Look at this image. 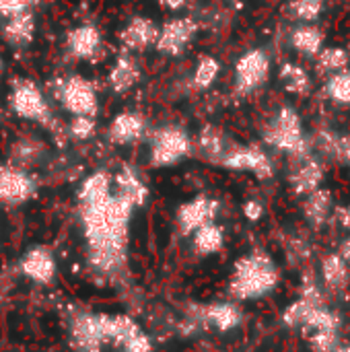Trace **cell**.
Wrapping results in <instances>:
<instances>
[{
  "label": "cell",
  "instance_id": "obj_17",
  "mask_svg": "<svg viewBox=\"0 0 350 352\" xmlns=\"http://www.w3.org/2000/svg\"><path fill=\"white\" fill-rule=\"evenodd\" d=\"M293 169L289 175V184L297 196H307L309 192L322 188L326 179V167L324 163L314 157L311 153H305L301 157H293Z\"/></svg>",
  "mask_w": 350,
  "mask_h": 352
},
{
  "label": "cell",
  "instance_id": "obj_1",
  "mask_svg": "<svg viewBox=\"0 0 350 352\" xmlns=\"http://www.w3.org/2000/svg\"><path fill=\"white\" fill-rule=\"evenodd\" d=\"M149 200V186L132 165L116 173L97 169L76 190V214L85 258L101 280H120L128 270L132 219Z\"/></svg>",
  "mask_w": 350,
  "mask_h": 352
},
{
  "label": "cell",
  "instance_id": "obj_19",
  "mask_svg": "<svg viewBox=\"0 0 350 352\" xmlns=\"http://www.w3.org/2000/svg\"><path fill=\"white\" fill-rule=\"evenodd\" d=\"M140 80V64L134 58V54L124 52L113 60L109 72H107V85L116 95H124L132 91Z\"/></svg>",
  "mask_w": 350,
  "mask_h": 352
},
{
  "label": "cell",
  "instance_id": "obj_24",
  "mask_svg": "<svg viewBox=\"0 0 350 352\" xmlns=\"http://www.w3.org/2000/svg\"><path fill=\"white\" fill-rule=\"evenodd\" d=\"M190 241H192V252L196 256H200V258L215 256V254L223 252V248H225V229L217 221L208 223V225L196 229L190 235Z\"/></svg>",
  "mask_w": 350,
  "mask_h": 352
},
{
  "label": "cell",
  "instance_id": "obj_26",
  "mask_svg": "<svg viewBox=\"0 0 350 352\" xmlns=\"http://www.w3.org/2000/svg\"><path fill=\"white\" fill-rule=\"evenodd\" d=\"M278 78H281L283 87L297 97H305L311 91V78L301 64L285 62L278 70Z\"/></svg>",
  "mask_w": 350,
  "mask_h": 352
},
{
  "label": "cell",
  "instance_id": "obj_11",
  "mask_svg": "<svg viewBox=\"0 0 350 352\" xmlns=\"http://www.w3.org/2000/svg\"><path fill=\"white\" fill-rule=\"evenodd\" d=\"M37 196L35 175L14 163L0 165V204L21 206Z\"/></svg>",
  "mask_w": 350,
  "mask_h": 352
},
{
  "label": "cell",
  "instance_id": "obj_33",
  "mask_svg": "<svg viewBox=\"0 0 350 352\" xmlns=\"http://www.w3.org/2000/svg\"><path fill=\"white\" fill-rule=\"evenodd\" d=\"M37 0H0V19H8L12 14L31 10Z\"/></svg>",
  "mask_w": 350,
  "mask_h": 352
},
{
  "label": "cell",
  "instance_id": "obj_6",
  "mask_svg": "<svg viewBox=\"0 0 350 352\" xmlns=\"http://www.w3.org/2000/svg\"><path fill=\"white\" fill-rule=\"evenodd\" d=\"M8 107L19 120L52 126V105L43 89L31 78H14L8 91Z\"/></svg>",
  "mask_w": 350,
  "mask_h": 352
},
{
  "label": "cell",
  "instance_id": "obj_38",
  "mask_svg": "<svg viewBox=\"0 0 350 352\" xmlns=\"http://www.w3.org/2000/svg\"><path fill=\"white\" fill-rule=\"evenodd\" d=\"M334 352H350V344H340Z\"/></svg>",
  "mask_w": 350,
  "mask_h": 352
},
{
  "label": "cell",
  "instance_id": "obj_22",
  "mask_svg": "<svg viewBox=\"0 0 350 352\" xmlns=\"http://www.w3.org/2000/svg\"><path fill=\"white\" fill-rule=\"evenodd\" d=\"M322 285L330 293H347L350 287V264L340 254H328L320 266Z\"/></svg>",
  "mask_w": 350,
  "mask_h": 352
},
{
  "label": "cell",
  "instance_id": "obj_5",
  "mask_svg": "<svg viewBox=\"0 0 350 352\" xmlns=\"http://www.w3.org/2000/svg\"><path fill=\"white\" fill-rule=\"evenodd\" d=\"M194 153V138L177 124H165L149 132V165L155 169L173 167Z\"/></svg>",
  "mask_w": 350,
  "mask_h": 352
},
{
  "label": "cell",
  "instance_id": "obj_18",
  "mask_svg": "<svg viewBox=\"0 0 350 352\" xmlns=\"http://www.w3.org/2000/svg\"><path fill=\"white\" fill-rule=\"evenodd\" d=\"M157 35H159V25L153 19L138 14V16H132L120 31V43L124 52H130V54L144 52L149 47H155Z\"/></svg>",
  "mask_w": 350,
  "mask_h": 352
},
{
  "label": "cell",
  "instance_id": "obj_28",
  "mask_svg": "<svg viewBox=\"0 0 350 352\" xmlns=\"http://www.w3.org/2000/svg\"><path fill=\"white\" fill-rule=\"evenodd\" d=\"M219 74H221V62L215 56H202L194 66L192 85L198 91H206L217 82Z\"/></svg>",
  "mask_w": 350,
  "mask_h": 352
},
{
  "label": "cell",
  "instance_id": "obj_34",
  "mask_svg": "<svg viewBox=\"0 0 350 352\" xmlns=\"http://www.w3.org/2000/svg\"><path fill=\"white\" fill-rule=\"evenodd\" d=\"M243 217H245L248 221H252V223L260 221V219L264 217V204H262L260 200H248V202L243 204Z\"/></svg>",
  "mask_w": 350,
  "mask_h": 352
},
{
  "label": "cell",
  "instance_id": "obj_31",
  "mask_svg": "<svg viewBox=\"0 0 350 352\" xmlns=\"http://www.w3.org/2000/svg\"><path fill=\"white\" fill-rule=\"evenodd\" d=\"M326 6V0H291L289 10L293 12L295 19L303 23H314Z\"/></svg>",
  "mask_w": 350,
  "mask_h": 352
},
{
  "label": "cell",
  "instance_id": "obj_3",
  "mask_svg": "<svg viewBox=\"0 0 350 352\" xmlns=\"http://www.w3.org/2000/svg\"><path fill=\"white\" fill-rule=\"evenodd\" d=\"M281 283V270L264 250H252L241 256L229 276V297L237 303L256 301L270 295Z\"/></svg>",
  "mask_w": 350,
  "mask_h": 352
},
{
  "label": "cell",
  "instance_id": "obj_39",
  "mask_svg": "<svg viewBox=\"0 0 350 352\" xmlns=\"http://www.w3.org/2000/svg\"><path fill=\"white\" fill-rule=\"evenodd\" d=\"M344 165L349 167V171H350V157H349V159H347V163H344Z\"/></svg>",
  "mask_w": 350,
  "mask_h": 352
},
{
  "label": "cell",
  "instance_id": "obj_4",
  "mask_svg": "<svg viewBox=\"0 0 350 352\" xmlns=\"http://www.w3.org/2000/svg\"><path fill=\"white\" fill-rule=\"evenodd\" d=\"M264 142L281 153H287L291 159L309 153V140L303 132L301 116L295 107L283 105L264 126Z\"/></svg>",
  "mask_w": 350,
  "mask_h": 352
},
{
  "label": "cell",
  "instance_id": "obj_9",
  "mask_svg": "<svg viewBox=\"0 0 350 352\" xmlns=\"http://www.w3.org/2000/svg\"><path fill=\"white\" fill-rule=\"evenodd\" d=\"M188 320L194 330H217L231 332L241 326L243 311L237 301H215V303H198L188 311Z\"/></svg>",
  "mask_w": 350,
  "mask_h": 352
},
{
  "label": "cell",
  "instance_id": "obj_12",
  "mask_svg": "<svg viewBox=\"0 0 350 352\" xmlns=\"http://www.w3.org/2000/svg\"><path fill=\"white\" fill-rule=\"evenodd\" d=\"M198 23L192 16L177 14L169 21H165L159 27V35L155 41V50L163 56H179L196 37Z\"/></svg>",
  "mask_w": 350,
  "mask_h": 352
},
{
  "label": "cell",
  "instance_id": "obj_16",
  "mask_svg": "<svg viewBox=\"0 0 350 352\" xmlns=\"http://www.w3.org/2000/svg\"><path fill=\"white\" fill-rule=\"evenodd\" d=\"M149 136L146 116L134 109L120 111L111 118L107 126V140L116 146H130Z\"/></svg>",
  "mask_w": 350,
  "mask_h": 352
},
{
  "label": "cell",
  "instance_id": "obj_30",
  "mask_svg": "<svg viewBox=\"0 0 350 352\" xmlns=\"http://www.w3.org/2000/svg\"><path fill=\"white\" fill-rule=\"evenodd\" d=\"M66 134L72 140H91L97 134V118H93V116H70Z\"/></svg>",
  "mask_w": 350,
  "mask_h": 352
},
{
  "label": "cell",
  "instance_id": "obj_29",
  "mask_svg": "<svg viewBox=\"0 0 350 352\" xmlns=\"http://www.w3.org/2000/svg\"><path fill=\"white\" fill-rule=\"evenodd\" d=\"M326 95L338 103V105H344V107H350V70H340L336 74H330L328 76V82L324 87Z\"/></svg>",
  "mask_w": 350,
  "mask_h": 352
},
{
  "label": "cell",
  "instance_id": "obj_27",
  "mask_svg": "<svg viewBox=\"0 0 350 352\" xmlns=\"http://www.w3.org/2000/svg\"><path fill=\"white\" fill-rule=\"evenodd\" d=\"M350 64V54L347 47L340 45H328L322 47L320 54L316 56V70L318 74H336L340 70H347Z\"/></svg>",
  "mask_w": 350,
  "mask_h": 352
},
{
  "label": "cell",
  "instance_id": "obj_40",
  "mask_svg": "<svg viewBox=\"0 0 350 352\" xmlns=\"http://www.w3.org/2000/svg\"><path fill=\"white\" fill-rule=\"evenodd\" d=\"M2 66H4V64H2V56H0V72H2Z\"/></svg>",
  "mask_w": 350,
  "mask_h": 352
},
{
  "label": "cell",
  "instance_id": "obj_41",
  "mask_svg": "<svg viewBox=\"0 0 350 352\" xmlns=\"http://www.w3.org/2000/svg\"><path fill=\"white\" fill-rule=\"evenodd\" d=\"M233 2H239V0H233Z\"/></svg>",
  "mask_w": 350,
  "mask_h": 352
},
{
  "label": "cell",
  "instance_id": "obj_7",
  "mask_svg": "<svg viewBox=\"0 0 350 352\" xmlns=\"http://www.w3.org/2000/svg\"><path fill=\"white\" fill-rule=\"evenodd\" d=\"M54 97L62 109L70 116H93L99 113V93L93 80L80 74H66L54 82Z\"/></svg>",
  "mask_w": 350,
  "mask_h": 352
},
{
  "label": "cell",
  "instance_id": "obj_2",
  "mask_svg": "<svg viewBox=\"0 0 350 352\" xmlns=\"http://www.w3.org/2000/svg\"><path fill=\"white\" fill-rule=\"evenodd\" d=\"M72 352H153L151 334L126 314L74 309L66 320Z\"/></svg>",
  "mask_w": 350,
  "mask_h": 352
},
{
  "label": "cell",
  "instance_id": "obj_20",
  "mask_svg": "<svg viewBox=\"0 0 350 352\" xmlns=\"http://www.w3.org/2000/svg\"><path fill=\"white\" fill-rule=\"evenodd\" d=\"M37 31V21L31 10L2 19V37L12 47H25L33 41Z\"/></svg>",
  "mask_w": 350,
  "mask_h": 352
},
{
  "label": "cell",
  "instance_id": "obj_21",
  "mask_svg": "<svg viewBox=\"0 0 350 352\" xmlns=\"http://www.w3.org/2000/svg\"><path fill=\"white\" fill-rule=\"evenodd\" d=\"M229 144H231V140L225 136V132L221 128L208 124L198 132V136L194 140V151H198L204 161H208L212 165H219L221 159L225 157Z\"/></svg>",
  "mask_w": 350,
  "mask_h": 352
},
{
  "label": "cell",
  "instance_id": "obj_35",
  "mask_svg": "<svg viewBox=\"0 0 350 352\" xmlns=\"http://www.w3.org/2000/svg\"><path fill=\"white\" fill-rule=\"evenodd\" d=\"M186 4H188V0H159V6L169 12H179Z\"/></svg>",
  "mask_w": 350,
  "mask_h": 352
},
{
  "label": "cell",
  "instance_id": "obj_23",
  "mask_svg": "<svg viewBox=\"0 0 350 352\" xmlns=\"http://www.w3.org/2000/svg\"><path fill=\"white\" fill-rule=\"evenodd\" d=\"M332 208H334V196L328 188H318L307 196H303V217L316 229L328 223Z\"/></svg>",
  "mask_w": 350,
  "mask_h": 352
},
{
  "label": "cell",
  "instance_id": "obj_36",
  "mask_svg": "<svg viewBox=\"0 0 350 352\" xmlns=\"http://www.w3.org/2000/svg\"><path fill=\"white\" fill-rule=\"evenodd\" d=\"M338 221H340V225L350 233V202L338 210Z\"/></svg>",
  "mask_w": 350,
  "mask_h": 352
},
{
  "label": "cell",
  "instance_id": "obj_32",
  "mask_svg": "<svg viewBox=\"0 0 350 352\" xmlns=\"http://www.w3.org/2000/svg\"><path fill=\"white\" fill-rule=\"evenodd\" d=\"M309 346L314 352H334L340 346V330H322L307 334Z\"/></svg>",
  "mask_w": 350,
  "mask_h": 352
},
{
  "label": "cell",
  "instance_id": "obj_15",
  "mask_svg": "<svg viewBox=\"0 0 350 352\" xmlns=\"http://www.w3.org/2000/svg\"><path fill=\"white\" fill-rule=\"evenodd\" d=\"M19 272L35 285L50 287L58 274V262L47 245L29 248L19 260Z\"/></svg>",
  "mask_w": 350,
  "mask_h": 352
},
{
  "label": "cell",
  "instance_id": "obj_37",
  "mask_svg": "<svg viewBox=\"0 0 350 352\" xmlns=\"http://www.w3.org/2000/svg\"><path fill=\"white\" fill-rule=\"evenodd\" d=\"M338 254H340V256H342V258H344V260L350 264V235L344 239V243H342V248H340V252H338Z\"/></svg>",
  "mask_w": 350,
  "mask_h": 352
},
{
  "label": "cell",
  "instance_id": "obj_10",
  "mask_svg": "<svg viewBox=\"0 0 350 352\" xmlns=\"http://www.w3.org/2000/svg\"><path fill=\"white\" fill-rule=\"evenodd\" d=\"M219 167L229 171L252 173L258 179H270L274 175V165L268 153L258 144H237L231 142Z\"/></svg>",
  "mask_w": 350,
  "mask_h": 352
},
{
  "label": "cell",
  "instance_id": "obj_8",
  "mask_svg": "<svg viewBox=\"0 0 350 352\" xmlns=\"http://www.w3.org/2000/svg\"><path fill=\"white\" fill-rule=\"evenodd\" d=\"M270 56L262 47H252L243 52L233 66V89L239 97L258 91L270 76Z\"/></svg>",
  "mask_w": 350,
  "mask_h": 352
},
{
  "label": "cell",
  "instance_id": "obj_13",
  "mask_svg": "<svg viewBox=\"0 0 350 352\" xmlns=\"http://www.w3.org/2000/svg\"><path fill=\"white\" fill-rule=\"evenodd\" d=\"M219 210H221V204L212 196L200 194V196L190 198L188 202H184L177 208V214H175L179 233L190 237L196 229H200L208 223H215L219 217Z\"/></svg>",
  "mask_w": 350,
  "mask_h": 352
},
{
  "label": "cell",
  "instance_id": "obj_25",
  "mask_svg": "<svg viewBox=\"0 0 350 352\" xmlns=\"http://www.w3.org/2000/svg\"><path fill=\"white\" fill-rule=\"evenodd\" d=\"M291 45L295 52H299L305 58H316L320 54V50L324 47V31L311 23H303L297 25L291 31Z\"/></svg>",
  "mask_w": 350,
  "mask_h": 352
},
{
  "label": "cell",
  "instance_id": "obj_14",
  "mask_svg": "<svg viewBox=\"0 0 350 352\" xmlns=\"http://www.w3.org/2000/svg\"><path fill=\"white\" fill-rule=\"evenodd\" d=\"M64 52L78 62H93L103 52V33L93 23H80L72 27L64 37Z\"/></svg>",
  "mask_w": 350,
  "mask_h": 352
}]
</instances>
